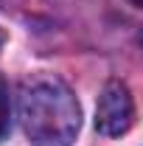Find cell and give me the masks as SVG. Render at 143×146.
Returning <instances> with one entry per match:
<instances>
[{"instance_id": "obj_2", "label": "cell", "mask_w": 143, "mask_h": 146, "mask_svg": "<svg viewBox=\"0 0 143 146\" xmlns=\"http://www.w3.org/2000/svg\"><path fill=\"white\" fill-rule=\"evenodd\" d=\"M135 124V101L132 93L124 82L112 79L104 84V90L98 96L95 104V129L107 138H118L129 132V127Z\"/></svg>"}, {"instance_id": "obj_4", "label": "cell", "mask_w": 143, "mask_h": 146, "mask_svg": "<svg viewBox=\"0 0 143 146\" xmlns=\"http://www.w3.org/2000/svg\"><path fill=\"white\" fill-rule=\"evenodd\" d=\"M3 42H6V31L0 28V48H3Z\"/></svg>"}, {"instance_id": "obj_5", "label": "cell", "mask_w": 143, "mask_h": 146, "mask_svg": "<svg viewBox=\"0 0 143 146\" xmlns=\"http://www.w3.org/2000/svg\"><path fill=\"white\" fill-rule=\"evenodd\" d=\"M132 3H135V6H140V3H143V0H132Z\"/></svg>"}, {"instance_id": "obj_3", "label": "cell", "mask_w": 143, "mask_h": 146, "mask_svg": "<svg viewBox=\"0 0 143 146\" xmlns=\"http://www.w3.org/2000/svg\"><path fill=\"white\" fill-rule=\"evenodd\" d=\"M9 132V84L0 76V141Z\"/></svg>"}, {"instance_id": "obj_1", "label": "cell", "mask_w": 143, "mask_h": 146, "mask_svg": "<svg viewBox=\"0 0 143 146\" xmlns=\"http://www.w3.org/2000/svg\"><path fill=\"white\" fill-rule=\"evenodd\" d=\"M20 121L34 146H70L81 127V110L62 79L36 73L20 84Z\"/></svg>"}]
</instances>
